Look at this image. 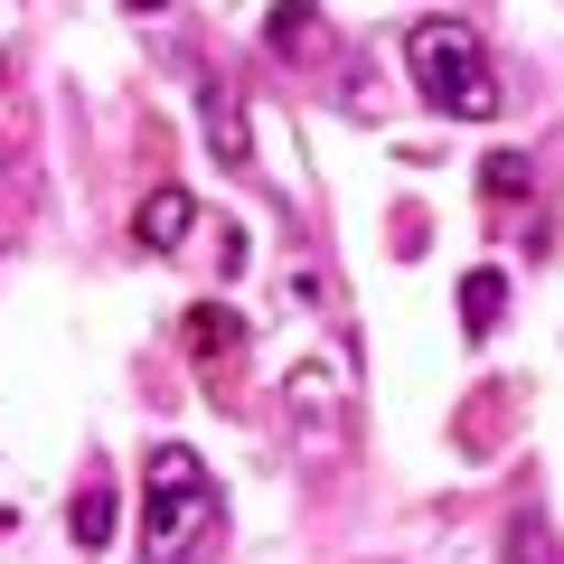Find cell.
<instances>
[{
    "label": "cell",
    "instance_id": "30bf717a",
    "mask_svg": "<svg viewBox=\"0 0 564 564\" xmlns=\"http://www.w3.org/2000/svg\"><path fill=\"white\" fill-rule=\"evenodd\" d=\"M76 545H113V489L104 480H85V499H76Z\"/></svg>",
    "mask_w": 564,
    "mask_h": 564
},
{
    "label": "cell",
    "instance_id": "6da1fadb",
    "mask_svg": "<svg viewBox=\"0 0 564 564\" xmlns=\"http://www.w3.org/2000/svg\"><path fill=\"white\" fill-rule=\"evenodd\" d=\"M217 527V480L188 443H151L141 462V555L151 564H188V545Z\"/></svg>",
    "mask_w": 564,
    "mask_h": 564
},
{
    "label": "cell",
    "instance_id": "52a82bcc",
    "mask_svg": "<svg viewBox=\"0 0 564 564\" xmlns=\"http://www.w3.org/2000/svg\"><path fill=\"white\" fill-rule=\"evenodd\" d=\"M198 113H207V151H217L226 170H254V141H245V113H236V95H226V85H207Z\"/></svg>",
    "mask_w": 564,
    "mask_h": 564
},
{
    "label": "cell",
    "instance_id": "3957f363",
    "mask_svg": "<svg viewBox=\"0 0 564 564\" xmlns=\"http://www.w3.org/2000/svg\"><path fill=\"white\" fill-rule=\"evenodd\" d=\"M282 404L321 423V452H329V443H339V414H348V377H339L329 358H311V367H292V386H282Z\"/></svg>",
    "mask_w": 564,
    "mask_h": 564
},
{
    "label": "cell",
    "instance_id": "277c9868",
    "mask_svg": "<svg viewBox=\"0 0 564 564\" xmlns=\"http://www.w3.org/2000/svg\"><path fill=\"white\" fill-rule=\"evenodd\" d=\"M188 348H198L207 386H226V377H236V358H245V321L226 302H198V311H188Z\"/></svg>",
    "mask_w": 564,
    "mask_h": 564
},
{
    "label": "cell",
    "instance_id": "7a4b0ae2",
    "mask_svg": "<svg viewBox=\"0 0 564 564\" xmlns=\"http://www.w3.org/2000/svg\"><path fill=\"white\" fill-rule=\"evenodd\" d=\"M404 66H414V95L452 122H489L499 113V76H489V47L462 20H414L404 29Z\"/></svg>",
    "mask_w": 564,
    "mask_h": 564
},
{
    "label": "cell",
    "instance_id": "8992f818",
    "mask_svg": "<svg viewBox=\"0 0 564 564\" xmlns=\"http://www.w3.org/2000/svg\"><path fill=\"white\" fill-rule=\"evenodd\" d=\"M263 39H273V57H329V20L311 0H282L273 20H263Z\"/></svg>",
    "mask_w": 564,
    "mask_h": 564
},
{
    "label": "cell",
    "instance_id": "ba28073f",
    "mask_svg": "<svg viewBox=\"0 0 564 564\" xmlns=\"http://www.w3.org/2000/svg\"><path fill=\"white\" fill-rule=\"evenodd\" d=\"M499 311H508V273H499V263H480V273L462 282V329H470V339H489Z\"/></svg>",
    "mask_w": 564,
    "mask_h": 564
},
{
    "label": "cell",
    "instance_id": "9c48e42d",
    "mask_svg": "<svg viewBox=\"0 0 564 564\" xmlns=\"http://www.w3.org/2000/svg\"><path fill=\"white\" fill-rule=\"evenodd\" d=\"M480 188H489V198H527V188H536V161H527V151H489V161H480Z\"/></svg>",
    "mask_w": 564,
    "mask_h": 564
},
{
    "label": "cell",
    "instance_id": "5b68a950",
    "mask_svg": "<svg viewBox=\"0 0 564 564\" xmlns=\"http://www.w3.org/2000/svg\"><path fill=\"white\" fill-rule=\"evenodd\" d=\"M188 226H198V198H188V188H151L141 217H132V245H141V254H180Z\"/></svg>",
    "mask_w": 564,
    "mask_h": 564
}]
</instances>
